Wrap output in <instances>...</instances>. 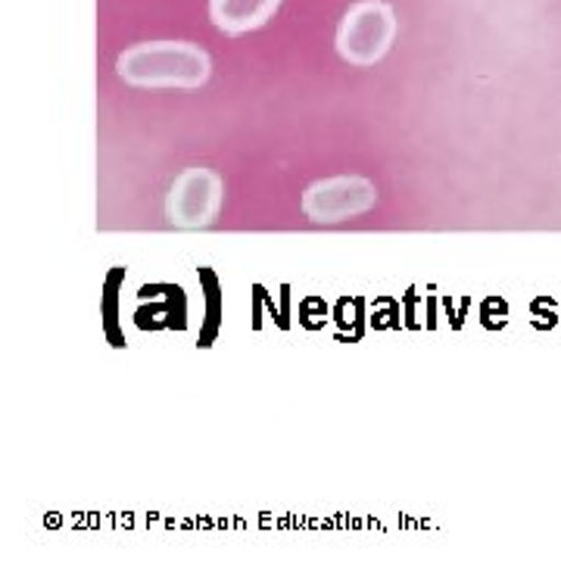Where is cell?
Masks as SVG:
<instances>
[{"instance_id":"5","label":"cell","mask_w":561,"mask_h":561,"mask_svg":"<svg viewBox=\"0 0 561 561\" xmlns=\"http://www.w3.org/2000/svg\"><path fill=\"white\" fill-rule=\"evenodd\" d=\"M280 0H209V20L225 35L256 32L278 13Z\"/></svg>"},{"instance_id":"2","label":"cell","mask_w":561,"mask_h":561,"mask_svg":"<svg viewBox=\"0 0 561 561\" xmlns=\"http://www.w3.org/2000/svg\"><path fill=\"white\" fill-rule=\"evenodd\" d=\"M397 13L387 0H359L337 25V54L356 69H368L387 57L397 41Z\"/></svg>"},{"instance_id":"1","label":"cell","mask_w":561,"mask_h":561,"mask_svg":"<svg viewBox=\"0 0 561 561\" xmlns=\"http://www.w3.org/2000/svg\"><path fill=\"white\" fill-rule=\"evenodd\" d=\"M116 72L131 88H179L194 91L209 81L213 60L191 41H144L122 50Z\"/></svg>"},{"instance_id":"4","label":"cell","mask_w":561,"mask_h":561,"mask_svg":"<svg viewBox=\"0 0 561 561\" xmlns=\"http://www.w3.org/2000/svg\"><path fill=\"white\" fill-rule=\"evenodd\" d=\"M221 201H225V181L213 169H201V165L184 169L165 197V219L184 231L209 228L219 219Z\"/></svg>"},{"instance_id":"3","label":"cell","mask_w":561,"mask_h":561,"mask_svg":"<svg viewBox=\"0 0 561 561\" xmlns=\"http://www.w3.org/2000/svg\"><path fill=\"white\" fill-rule=\"evenodd\" d=\"M378 203L375 181L362 175H337V179H321L306 187L302 194V213L316 225H341V221L365 216Z\"/></svg>"}]
</instances>
